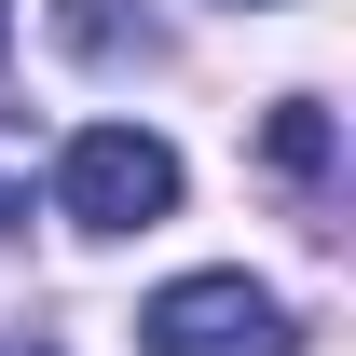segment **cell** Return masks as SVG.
Instances as JSON below:
<instances>
[{"label":"cell","mask_w":356,"mask_h":356,"mask_svg":"<svg viewBox=\"0 0 356 356\" xmlns=\"http://www.w3.org/2000/svg\"><path fill=\"white\" fill-rule=\"evenodd\" d=\"M55 206H69L83 233H151V220L178 206V151H165L151 124H83L69 165H55Z\"/></svg>","instance_id":"cell-1"},{"label":"cell","mask_w":356,"mask_h":356,"mask_svg":"<svg viewBox=\"0 0 356 356\" xmlns=\"http://www.w3.org/2000/svg\"><path fill=\"white\" fill-rule=\"evenodd\" d=\"M137 343L151 356H302V329H288V302L247 288V274H178V288H151Z\"/></svg>","instance_id":"cell-2"},{"label":"cell","mask_w":356,"mask_h":356,"mask_svg":"<svg viewBox=\"0 0 356 356\" xmlns=\"http://www.w3.org/2000/svg\"><path fill=\"white\" fill-rule=\"evenodd\" d=\"M261 165L288 178V192H329V110H315V96H288V110L261 124Z\"/></svg>","instance_id":"cell-3"},{"label":"cell","mask_w":356,"mask_h":356,"mask_svg":"<svg viewBox=\"0 0 356 356\" xmlns=\"http://www.w3.org/2000/svg\"><path fill=\"white\" fill-rule=\"evenodd\" d=\"M55 28H69V55H151V28H124V14H110V0H69V14H55Z\"/></svg>","instance_id":"cell-4"},{"label":"cell","mask_w":356,"mask_h":356,"mask_svg":"<svg viewBox=\"0 0 356 356\" xmlns=\"http://www.w3.org/2000/svg\"><path fill=\"white\" fill-rule=\"evenodd\" d=\"M0 233H28V151L0 137Z\"/></svg>","instance_id":"cell-5"},{"label":"cell","mask_w":356,"mask_h":356,"mask_svg":"<svg viewBox=\"0 0 356 356\" xmlns=\"http://www.w3.org/2000/svg\"><path fill=\"white\" fill-rule=\"evenodd\" d=\"M0 356H55V343H0Z\"/></svg>","instance_id":"cell-6"},{"label":"cell","mask_w":356,"mask_h":356,"mask_svg":"<svg viewBox=\"0 0 356 356\" xmlns=\"http://www.w3.org/2000/svg\"><path fill=\"white\" fill-rule=\"evenodd\" d=\"M0 42H14V0H0Z\"/></svg>","instance_id":"cell-7"},{"label":"cell","mask_w":356,"mask_h":356,"mask_svg":"<svg viewBox=\"0 0 356 356\" xmlns=\"http://www.w3.org/2000/svg\"><path fill=\"white\" fill-rule=\"evenodd\" d=\"M247 14H261V0H247Z\"/></svg>","instance_id":"cell-8"}]
</instances>
